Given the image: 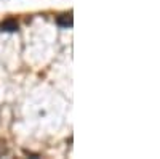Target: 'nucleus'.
Segmentation results:
<instances>
[{"label": "nucleus", "mask_w": 160, "mask_h": 159, "mask_svg": "<svg viewBox=\"0 0 160 159\" xmlns=\"http://www.w3.org/2000/svg\"><path fill=\"white\" fill-rule=\"evenodd\" d=\"M0 29L11 32V31H16V29H18V24H16L15 19H11V18H10V19H7V21H3L2 24H0Z\"/></svg>", "instance_id": "nucleus-1"}, {"label": "nucleus", "mask_w": 160, "mask_h": 159, "mask_svg": "<svg viewBox=\"0 0 160 159\" xmlns=\"http://www.w3.org/2000/svg\"><path fill=\"white\" fill-rule=\"evenodd\" d=\"M58 24L61 26V28H72V16L69 15H62L58 18Z\"/></svg>", "instance_id": "nucleus-2"}]
</instances>
